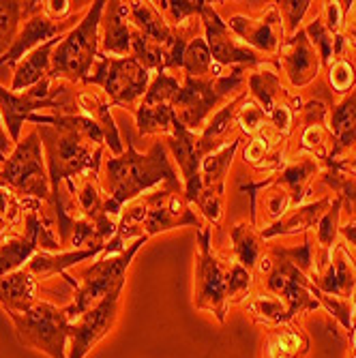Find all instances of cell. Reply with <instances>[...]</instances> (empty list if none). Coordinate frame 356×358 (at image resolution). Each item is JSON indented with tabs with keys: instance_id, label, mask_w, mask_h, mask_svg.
I'll use <instances>...</instances> for the list:
<instances>
[{
	"instance_id": "obj_1",
	"label": "cell",
	"mask_w": 356,
	"mask_h": 358,
	"mask_svg": "<svg viewBox=\"0 0 356 358\" xmlns=\"http://www.w3.org/2000/svg\"><path fill=\"white\" fill-rule=\"evenodd\" d=\"M180 185L168 150L161 142H155L148 152H138L134 142H127V150L120 157L104 159L101 187L108 195L106 213L116 219L122 206L138 200L140 195L155 185Z\"/></svg>"
},
{
	"instance_id": "obj_2",
	"label": "cell",
	"mask_w": 356,
	"mask_h": 358,
	"mask_svg": "<svg viewBox=\"0 0 356 358\" xmlns=\"http://www.w3.org/2000/svg\"><path fill=\"white\" fill-rule=\"evenodd\" d=\"M198 292H196V307L202 311H211L219 322L225 320L228 305L247 296L251 275L238 262L223 264L221 259L211 251V230L200 227L198 230Z\"/></svg>"
},
{
	"instance_id": "obj_3",
	"label": "cell",
	"mask_w": 356,
	"mask_h": 358,
	"mask_svg": "<svg viewBox=\"0 0 356 358\" xmlns=\"http://www.w3.org/2000/svg\"><path fill=\"white\" fill-rule=\"evenodd\" d=\"M39 110H50L52 114H82L76 86L64 80H52L50 76L24 92H13L11 88L7 90L0 86V116L15 144L20 142L26 118Z\"/></svg>"
},
{
	"instance_id": "obj_4",
	"label": "cell",
	"mask_w": 356,
	"mask_h": 358,
	"mask_svg": "<svg viewBox=\"0 0 356 358\" xmlns=\"http://www.w3.org/2000/svg\"><path fill=\"white\" fill-rule=\"evenodd\" d=\"M106 5L108 3H101V0L92 3L78 26L60 39L52 54L48 73L52 80H64L69 84L88 80L92 73V64L99 56V26Z\"/></svg>"
},
{
	"instance_id": "obj_5",
	"label": "cell",
	"mask_w": 356,
	"mask_h": 358,
	"mask_svg": "<svg viewBox=\"0 0 356 358\" xmlns=\"http://www.w3.org/2000/svg\"><path fill=\"white\" fill-rule=\"evenodd\" d=\"M146 241H148L146 236H140L124 251H120L116 255H106L104 259H99V262H94L92 266L84 268L78 277L80 285L73 292V301L64 307L67 317L76 320L84 311L94 307L97 303H101L106 296L114 294V292H120L127 281L129 264H131V259L136 257V253L140 251V247Z\"/></svg>"
},
{
	"instance_id": "obj_6",
	"label": "cell",
	"mask_w": 356,
	"mask_h": 358,
	"mask_svg": "<svg viewBox=\"0 0 356 358\" xmlns=\"http://www.w3.org/2000/svg\"><path fill=\"white\" fill-rule=\"evenodd\" d=\"M7 315L13 322L20 343L50 358H67L71 320L64 309L48 301H37L28 311H7Z\"/></svg>"
},
{
	"instance_id": "obj_7",
	"label": "cell",
	"mask_w": 356,
	"mask_h": 358,
	"mask_svg": "<svg viewBox=\"0 0 356 358\" xmlns=\"http://www.w3.org/2000/svg\"><path fill=\"white\" fill-rule=\"evenodd\" d=\"M41 148L43 144L37 129L20 140L5 166L0 168V187L9 189L20 200L50 202L52 187Z\"/></svg>"
},
{
	"instance_id": "obj_8",
	"label": "cell",
	"mask_w": 356,
	"mask_h": 358,
	"mask_svg": "<svg viewBox=\"0 0 356 358\" xmlns=\"http://www.w3.org/2000/svg\"><path fill=\"white\" fill-rule=\"evenodd\" d=\"M245 84V67H234L232 73L219 78H189L185 76V84L180 86L174 99V114L187 131L202 129L206 116L217 108L223 99L238 92Z\"/></svg>"
},
{
	"instance_id": "obj_9",
	"label": "cell",
	"mask_w": 356,
	"mask_h": 358,
	"mask_svg": "<svg viewBox=\"0 0 356 358\" xmlns=\"http://www.w3.org/2000/svg\"><path fill=\"white\" fill-rule=\"evenodd\" d=\"M84 84L99 86L112 106L134 110L138 99H142L150 86V73L134 56L112 58L99 54L94 62V71Z\"/></svg>"
},
{
	"instance_id": "obj_10",
	"label": "cell",
	"mask_w": 356,
	"mask_h": 358,
	"mask_svg": "<svg viewBox=\"0 0 356 358\" xmlns=\"http://www.w3.org/2000/svg\"><path fill=\"white\" fill-rule=\"evenodd\" d=\"M180 90V84L174 76L168 71H159L155 80L150 82L146 94L136 110V120L140 136L150 134H170L172 122L176 118L174 114V99Z\"/></svg>"
},
{
	"instance_id": "obj_11",
	"label": "cell",
	"mask_w": 356,
	"mask_h": 358,
	"mask_svg": "<svg viewBox=\"0 0 356 358\" xmlns=\"http://www.w3.org/2000/svg\"><path fill=\"white\" fill-rule=\"evenodd\" d=\"M120 296L122 289L106 296L101 303H97L80 317L71 320L69 327V352L67 358H84L97 343H99L118 320L120 311Z\"/></svg>"
},
{
	"instance_id": "obj_12",
	"label": "cell",
	"mask_w": 356,
	"mask_h": 358,
	"mask_svg": "<svg viewBox=\"0 0 356 358\" xmlns=\"http://www.w3.org/2000/svg\"><path fill=\"white\" fill-rule=\"evenodd\" d=\"M281 259V257H279ZM269 289L271 294L279 296L287 309V317L292 320L299 313L305 311H313L320 307L313 289L315 285L309 283L303 275V271H299L292 262L287 259H281V262H275L273 271L269 273Z\"/></svg>"
},
{
	"instance_id": "obj_13",
	"label": "cell",
	"mask_w": 356,
	"mask_h": 358,
	"mask_svg": "<svg viewBox=\"0 0 356 358\" xmlns=\"http://www.w3.org/2000/svg\"><path fill=\"white\" fill-rule=\"evenodd\" d=\"M200 15H202V24H204L206 45L217 64H236V67H243V64H257L262 60L251 48H247L234 39V35L230 32V26L219 17V13L213 9V5L206 3L204 11Z\"/></svg>"
},
{
	"instance_id": "obj_14",
	"label": "cell",
	"mask_w": 356,
	"mask_h": 358,
	"mask_svg": "<svg viewBox=\"0 0 356 358\" xmlns=\"http://www.w3.org/2000/svg\"><path fill=\"white\" fill-rule=\"evenodd\" d=\"M76 20H78V15L64 20V22H54L43 11L28 17L20 26V32H17L13 45L9 48V52L0 58V67H13V64H17L22 60V56H28L35 48H39L56 37H64L67 30H73L78 26Z\"/></svg>"
},
{
	"instance_id": "obj_15",
	"label": "cell",
	"mask_w": 356,
	"mask_h": 358,
	"mask_svg": "<svg viewBox=\"0 0 356 358\" xmlns=\"http://www.w3.org/2000/svg\"><path fill=\"white\" fill-rule=\"evenodd\" d=\"M168 148L172 150L174 159L178 161L180 172L185 176V198L189 204H196L202 195V155L198 148V138L196 134L187 131L180 124L178 118L172 122V136L166 140Z\"/></svg>"
},
{
	"instance_id": "obj_16",
	"label": "cell",
	"mask_w": 356,
	"mask_h": 358,
	"mask_svg": "<svg viewBox=\"0 0 356 358\" xmlns=\"http://www.w3.org/2000/svg\"><path fill=\"white\" fill-rule=\"evenodd\" d=\"M131 52V22H129V3H108L99 26V54L112 58H124Z\"/></svg>"
},
{
	"instance_id": "obj_17",
	"label": "cell",
	"mask_w": 356,
	"mask_h": 358,
	"mask_svg": "<svg viewBox=\"0 0 356 358\" xmlns=\"http://www.w3.org/2000/svg\"><path fill=\"white\" fill-rule=\"evenodd\" d=\"M279 54H281L283 69L290 82H292V86H305L318 76L320 58H318V52L311 48L305 30H299L297 35L281 48Z\"/></svg>"
},
{
	"instance_id": "obj_18",
	"label": "cell",
	"mask_w": 356,
	"mask_h": 358,
	"mask_svg": "<svg viewBox=\"0 0 356 358\" xmlns=\"http://www.w3.org/2000/svg\"><path fill=\"white\" fill-rule=\"evenodd\" d=\"M78 106L80 112L86 114L88 118H92L97 124L101 127V131L106 136V146L114 152V157H120L122 150V142H120V134L116 120L112 116V103L104 94V90H94V88H82L78 90Z\"/></svg>"
},
{
	"instance_id": "obj_19",
	"label": "cell",
	"mask_w": 356,
	"mask_h": 358,
	"mask_svg": "<svg viewBox=\"0 0 356 358\" xmlns=\"http://www.w3.org/2000/svg\"><path fill=\"white\" fill-rule=\"evenodd\" d=\"M322 294L337 296V299H352V292L356 289V266L354 259L348 255L343 247H337L335 262L327 266V271H322V275L315 277L313 283Z\"/></svg>"
},
{
	"instance_id": "obj_20",
	"label": "cell",
	"mask_w": 356,
	"mask_h": 358,
	"mask_svg": "<svg viewBox=\"0 0 356 358\" xmlns=\"http://www.w3.org/2000/svg\"><path fill=\"white\" fill-rule=\"evenodd\" d=\"M277 26H279V17H277V7H273L262 20H249L243 15H236L230 20V28L234 35H238L245 45H255L264 52H275L277 50Z\"/></svg>"
},
{
	"instance_id": "obj_21",
	"label": "cell",
	"mask_w": 356,
	"mask_h": 358,
	"mask_svg": "<svg viewBox=\"0 0 356 358\" xmlns=\"http://www.w3.org/2000/svg\"><path fill=\"white\" fill-rule=\"evenodd\" d=\"M129 20H131V26L138 28L146 39L170 52L176 35L152 3H138V0L129 3Z\"/></svg>"
},
{
	"instance_id": "obj_22",
	"label": "cell",
	"mask_w": 356,
	"mask_h": 358,
	"mask_svg": "<svg viewBox=\"0 0 356 358\" xmlns=\"http://www.w3.org/2000/svg\"><path fill=\"white\" fill-rule=\"evenodd\" d=\"M99 251H104V247H92V249H76L69 253H48V251H37L26 262V273L32 275V279H50L54 275H64L69 266H76L78 262H84V259L97 255Z\"/></svg>"
},
{
	"instance_id": "obj_23",
	"label": "cell",
	"mask_w": 356,
	"mask_h": 358,
	"mask_svg": "<svg viewBox=\"0 0 356 358\" xmlns=\"http://www.w3.org/2000/svg\"><path fill=\"white\" fill-rule=\"evenodd\" d=\"M62 37H56L39 48L32 50L24 60H20L15 64V73H13V82H11V90L20 92V90H28L30 86L39 84L48 73H50V64H52V54L56 50V45L60 43Z\"/></svg>"
},
{
	"instance_id": "obj_24",
	"label": "cell",
	"mask_w": 356,
	"mask_h": 358,
	"mask_svg": "<svg viewBox=\"0 0 356 358\" xmlns=\"http://www.w3.org/2000/svg\"><path fill=\"white\" fill-rule=\"evenodd\" d=\"M35 292L37 281L26 273V268L11 275H0V305L5 311H28L37 303Z\"/></svg>"
},
{
	"instance_id": "obj_25",
	"label": "cell",
	"mask_w": 356,
	"mask_h": 358,
	"mask_svg": "<svg viewBox=\"0 0 356 358\" xmlns=\"http://www.w3.org/2000/svg\"><path fill=\"white\" fill-rule=\"evenodd\" d=\"M41 11L43 3H15V0L5 3V0H0V58L13 45L20 32V24Z\"/></svg>"
},
{
	"instance_id": "obj_26",
	"label": "cell",
	"mask_w": 356,
	"mask_h": 358,
	"mask_svg": "<svg viewBox=\"0 0 356 358\" xmlns=\"http://www.w3.org/2000/svg\"><path fill=\"white\" fill-rule=\"evenodd\" d=\"M243 103H245V92H241L238 96H234V99L228 106H223L213 116V120L204 127L202 136L198 138V148H200V155L202 157H206V155H211V152H215V150L221 148V142H223L225 134L230 131L232 120L238 114V106H243Z\"/></svg>"
},
{
	"instance_id": "obj_27",
	"label": "cell",
	"mask_w": 356,
	"mask_h": 358,
	"mask_svg": "<svg viewBox=\"0 0 356 358\" xmlns=\"http://www.w3.org/2000/svg\"><path fill=\"white\" fill-rule=\"evenodd\" d=\"M238 142L241 140H234L232 144H225L219 150H215L202 159V187L204 189H208L217 195H223L225 174H228V170H230V164H232V157L238 148Z\"/></svg>"
},
{
	"instance_id": "obj_28",
	"label": "cell",
	"mask_w": 356,
	"mask_h": 358,
	"mask_svg": "<svg viewBox=\"0 0 356 358\" xmlns=\"http://www.w3.org/2000/svg\"><path fill=\"white\" fill-rule=\"evenodd\" d=\"M331 134L337 140L333 157L341 150L354 146L356 142V90L333 110L331 116Z\"/></svg>"
},
{
	"instance_id": "obj_29",
	"label": "cell",
	"mask_w": 356,
	"mask_h": 358,
	"mask_svg": "<svg viewBox=\"0 0 356 358\" xmlns=\"http://www.w3.org/2000/svg\"><path fill=\"white\" fill-rule=\"evenodd\" d=\"M264 348H266V358H297L307 354L309 339L305 337V333H301V329L287 327L269 333Z\"/></svg>"
},
{
	"instance_id": "obj_30",
	"label": "cell",
	"mask_w": 356,
	"mask_h": 358,
	"mask_svg": "<svg viewBox=\"0 0 356 358\" xmlns=\"http://www.w3.org/2000/svg\"><path fill=\"white\" fill-rule=\"evenodd\" d=\"M39 249L35 247L30 238H26L24 234L22 236H15V234H9L0 241V275H11V273H17L22 271L20 266L24 262L35 255Z\"/></svg>"
},
{
	"instance_id": "obj_31",
	"label": "cell",
	"mask_w": 356,
	"mask_h": 358,
	"mask_svg": "<svg viewBox=\"0 0 356 358\" xmlns=\"http://www.w3.org/2000/svg\"><path fill=\"white\" fill-rule=\"evenodd\" d=\"M185 76L189 78H219V69L215 67V60L211 56V50L206 45V39L193 37L183 54V67Z\"/></svg>"
},
{
	"instance_id": "obj_32",
	"label": "cell",
	"mask_w": 356,
	"mask_h": 358,
	"mask_svg": "<svg viewBox=\"0 0 356 358\" xmlns=\"http://www.w3.org/2000/svg\"><path fill=\"white\" fill-rule=\"evenodd\" d=\"M329 200H320L315 204H309L305 208H299L294 210L290 217H285L283 221L275 223L273 227L262 232V238H269V236H277V234H294L299 230H307L309 225H313L315 221H320L325 217V208H329Z\"/></svg>"
},
{
	"instance_id": "obj_33",
	"label": "cell",
	"mask_w": 356,
	"mask_h": 358,
	"mask_svg": "<svg viewBox=\"0 0 356 358\" xmlns=\"http://www.w3.org/2000/svg\"><path fill=\"white\" fill-rule=\"evenodd\" d=\"M247 313L257 322V324H266V327H277V324L287 322V309L283 301L275 294H255L247 303Z\"/></svg>"
},
{
	"instance_id": "obj_34",
	"label": "cell",
	"mask_w": 356,
	"mask_h": 358,
	"mask_svg": "<svg viewBox=\"0 0 356 358\" xmlns=\"http://www.w3.org/2000/svg\"><path fill=\"white\" fill-rule=\"evenodd\" d=\"M232 243H234V253L238 257V264L251 271L257 264V257H260V238L255 236V232L249 225L241 223L232 230Z\"/></svg>"
},
{
	"instance_id": "obj_35",
	"label": "cell",
	"mask_w": 356,
	"mask_h": 358,
	"mask_svg": "<svg viewBox=\"0 0 356 358\" xmlns=\"http://www.w3.org/2000/svg\"><path fill=\"white\" fill-rule=\"evenodd\" d=\"M157 11H164L168 15L170 24L183 26L185 20H191L196 13H202L206 3L204 0H161V3H152Z\"/></svg>"
},
{
	"instance_id": "obj_36",
	"label": "cell",
	"mask_w": 356,
	"mask_h": 358,
	"mask_svg": "<svg viewBox=\"0 0 356 358\" xmlns=\"http://www.w3.org/2000/svg\"><path fill=\"white\" fill-rule=\"evenodd\" d=\"M249 88L251 94L260 101L264 112L273 110V99L279 92V78L271 71H260V73H251L249 76Z\"/></svg>"
},
{
	"instance_id": "obj_37",
	"label": "cell",
	"mask_w": 356,
	"mask_h": 358,
	"mask_svg": "<svg viewBox=\"0 0 356 358\" xmlns=\"http://www.w3.org/2000/svg\"><path fill=\"white\" fill-rule=\"evenodd\" d=\"M315 172V164L313 161H301V164H294L283 170V174L279 176V185L283 182L290 191L297 193V200H301L305 182L311 178V174Z\"/></svg>"
},
{
	"instance_id": "obj_38",
	"label": "cell",
	"mask_w": 356,
	"mask_h": 358,
	"mask_svg": "<svg viewBox=\"0 0 356 358\" xmlns=\"http://www.w3.org/2000/svg\"><path fill=\"white\" fill-rule=\"evenodd\" d=\"M339 206L341 202L335 200L333 208L329 213H325V217H322L318 221V243L320 247L325 249V264H329V249L333 247L335 238H337V221H339Z\"/></svg>"
},
{
	"instance_id": "obj_39",
	"label": "cell",
	"mask_w": 356,
	"mask_h": 358,
	"mask_svg": "<svg viewBox=\"0 0 356 358\" xmlns=\"http://www.w3.org/2000/svg\"><path fill=\"white\" fill-rule=\"evenodd\" d=\"M307 35L311 37V41L315 45H320V52H322V62H331V56L335 52V39L329 32V28L322 24V20H313L307 28Z\"/></svg>"
},
{
	"instance_id": "obj_40",
	"label": "cell",
	"mask_w": 356,
	"mask_h": 358,
	"mask_svg": "<svg viewBox=\"0 0 356 358\" xmlns=\"http://www.w3.org/2000/svg\"><path fill=\"white\" fill-rule=\"evenodd\" d=\"M264 116H266V112L260 106H257L255 101H245L238 108V114H236L238 124L243 127V131L249 134V136L255 134V131H260L262 124H264Z\"/></svg>"
},
{
	"instance_id": "obj_41",
	"label": "cell",
	"mask_w": 356,
	"mask_h": 358,
	"mask_svg": "<svg viewBox=\"0 0 356 358\" xmlns=\"http://www.w3.org/2000/svg\"><path fill=\"white\" fill-rule=\"evenodd\" d=\"M277 257L287 259L292 262L299 271H309L311 268V241L307 238L301 247H292V249H275L273 251Z\"/></svg>"
},
{
	"instance_id": "obj_42",
	"label": "cell",
	"mask_w": 356,
	"mask_h": 358,
	"mask_svg": "<svg viewBox=\"0 0 356 358\" xmlns=\"http://www.w3.org/2000/svg\"><path fill=\"white\" fill-rule=\"evenodd\" d=\"M311 3H277V11L285 20L287 32H299V24Z\"/></svg>"
},
{
	"instance_id": "obj_43",
	"label": "cell",
	"mask_w": 356,
	"mask_h": 358,
	"mask_svg": "<svg viewBox=\"0 0 356 358\" xmlns=\"http://www.w3.org/2000/svg\"><path fill=\"white\" fill-rule=\"evenodd\" d=\"M331 86L337 90V92H348L352 82H354V69H352V64L346 62V60H337L333 67H331Z\"/></svg>"
},
{
	"instance_id": "obj_44",
	"label": "cell",
	"mask_w": 356,
	"mask_h": 358,
	"mask_svg": "<svg viewBox=\"0 0 356 358\" xmlns=\"http://www.w3.org/2000/svg\"><path fill=\"white\" fill-rule=\"evenodd\" d=\"M287 206H290V193H285V191H273V193H269L266 208H269L271 219H279L285 213Z\"/></svg>"
},
{
	"instance_id": "obj_45",
	"label": "cell",
	"mask_w": 356,
	"mask_h": 358,
	"mask_svg": "<svg viewBox=\"0 0 356 358\" xmlns=\"http://www.w3.org/2000/svg\"><path fill=\"white\" fill-rule=\"evenodd\" d=\"M269 148V136L262 131L260 136H255L253 142L249 144V148L245 150V161H249V164H257L260 159H264V152Z\"/></svg>"
},
{
	"instance_id": "obj_46",
	"label": "cell",
	"mask_w": 356,
	"mask_h": 358,
	"mask_svg": "<svg viewBox=\"0 0 356 358\" xmlns=\"http://www.w3.org/2000/svg\"><path fill=\"white\" fill-rule=\"evenodd\" d=\"M269 114H271L273 124L279 129L281 134L290 131V124H292V112H290L287 106H273V110Z\"/></svg>"
},
{
	"instance_id": "obj_47",
	"label": "cell",
	"mask_w": 356,
	"mask_h": 358,
	"mask_svg": "<svg viewBox=\"0 0 356 358\" xmlns=\"http://www.w3.org/2000/svg\"><path fill=\"white\" fill-rule=\"evenodd\" d=\"M303 148H311L315 150L318 146L325 144V134H322V124L320 122H309V127L305 129L303 134Z\"/></svg>"
},
{
	"instance_id": "obj_48",
	"label": "cell",
	"mask_w": 356,
	"mask_h": 358,
	"mask_svg": "<svg viewBox=\"0 0 356 358\" xmlns=\"http://www.w3.org/2000/svg\"><path fill=\"white\" fill-rule=\"evenodd\" d=\"M13 148H15V142L11 140L9 131L5 129V124H3V116H0V168L5 166L7 155H11Z\"/></svg>"
},
{
	"instance_id": "obj_49",
	"label": "cell",
	"mask_w": 356,
	"mask_h": 358,
	"mask_svg": "<svg viewBox=\"0 0 356 358\" xmlns=\"http://www.w3.org/2000/svg\"><path fill=\"white\" fill-rule=\"evenodd\" d=\"M341 232H343V236L350 241V245L356 247V223H346V225L341 227Z\"/></svg>"
},
{
	"instance_id": "obj_50",
	"label": "cell",
	"mask_w": 356,
	"mask_h": 358,
	"mask_svg": "<svg viewBox=\"0 0 356 358\" xmlns=\"http://www.w3.org/2000/svg\"><path fill=\"white\" fill-rule=\"evenodd\" d=\"M348 358H356V324H352V337H350V356Z\"/></svg>"
},
{
	"instance_id": "obj_51",
	"label": "cell",
	"mask_w": 356,
	"mask_h": 358,
	"mask_svg": "<svg viewBox=\"0 0 356 358\" xmlns=\"http://www.w3.org/2000/svg\"><path fill=\"white\" fill-rule=\"evenodd\" d=\"M341 168H346V170H350V172H354V174H356V155H354V159H352V161H346V164H341Z\"/></svg>"
}]
</instances>
